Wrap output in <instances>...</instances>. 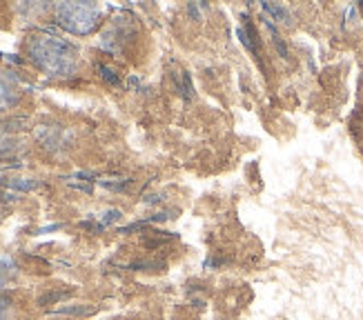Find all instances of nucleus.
<instances>
[{"label":"nucleus","mask_w":363,"mask_h":320,"mask_svg":"<svg viewBox=\"0 0 363 320\" xmlns=\"http://www.w3.org/2000/svg\"><path fill=\"white\" fill-rule=\"evenodd\" d=\"M7 305H9V300L5 296H0V320H3V316L7 312Z\"/></svg>","instance_id":"1"}]
</instances>
